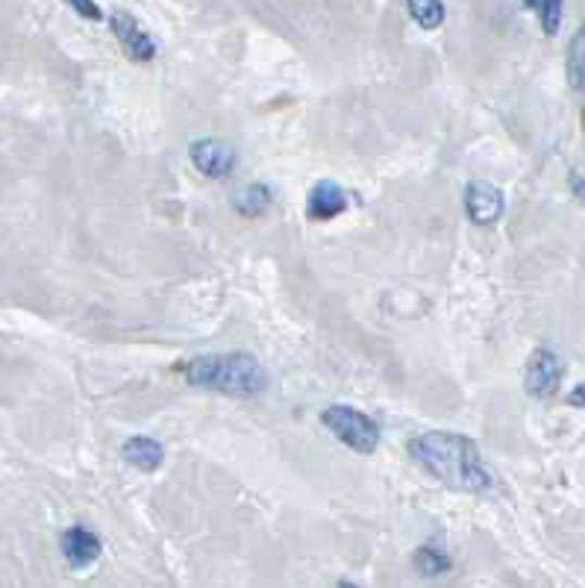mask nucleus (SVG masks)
Instances as JSON below:
<instances>
[{"label": "nucleus", "instance_id": "nucleus-18", "mask_svg": "<svg viewBox=\"0 0 585 588\" xmlns=\"http://www.w3.org/2000/svg\"><path fill=\"white\" fill-rule=\"evenodd\" d=\"M568 404L576 406V409H585V383L571 388V395H568Z\"/></svg>", "mask_w": 585, "mask_h": 588}, {"label": "nucleus", "instance_id": "nucleus-14", "mask_svg": "<svg viewBox=\"0 0 585 588\" xmlns=\"http://www.w3.org/2000/svg\"><path fill=\"white\" fill-rule=\"evenodd\" d=\"M415 568L421 571L424 577H438V574H447L450 571V557L438 550L435 545H424L415 553Z\"/></svg>", "mask_w": 585, "mask_h": 588}, {"label": "nucleus", "instance_id": "nucleus-12", "mask_svg": "<svg viewBox=\"0 0 585 588\" xmlns=\"http://www.w3.org/2000/svg\"><path fill=\"white\" fill-rule=\"evenodd\" d=\"M565 72L571 89L576 92H585V21L574 30L571 41H568L565 53Z\"/></svg>", "mask_w": 585, "mask_h": 588}, {"label": "nucleus", "instance_id": "nucleus-11", "mask_svg": "<svg viewBox=\"0 0 585 588\" xmlns=\"http://www.w3.org/2000/svg\"><path fill=\"white\" fill-rule=\"evenodd\" d=\"M274 203V192L268 183H247L239 192L232 194V209L244 218H256L263 215Z\"/></svg>", "mask_w": 585, "mask_h": 588}, {"label": "nucleus", "instance_id": "nucleus-17", "mask_svg": "<svg viewBox=\"0 0 585 588\" xmlns=\"http://www.w3.org/2000/svg\"><path fill=\"white\" fill-rule=\"evenodd\" d=\"M568 180H571V189H574V194L580 197V201H585V177L580 171H571L568 174Z\"/></svg>", "mask_w": 585, "mask_h": 588}, {"label": "nucleus", "instance_id": "nucleus-9", "mask_svg": "<svg viewBox=\"0 0 585 588\" xmlns=\"http://www.w3.org/2000/svg\"><path fill=\"white\" fill-rule=\"evenodd\" d=\"M101 538L86 527H72L62 533V553L72 562L74 568H86L101 557Z\"/></svg>", "mask_w": 585, "mask_h": 588}, {"label": "nucleus", "instance_id": "nucleus-16", "mask_svg": "<svg viewBox=\"0 0 585 588\" xmlns=\"http://www.w3.org/2000/svg\"><path fill=\"white\" fill-rule=\"evenodd\" d=\"M72 10L77 12V15H82V18H89V21H101L103 18L101 7H94V3H89V0H72Z\"/></svg>", "mask_w": 585, "mask_h": 588}, {"label": "nucleus", "instance_id": "nucleus-15", "mask_svg": "<svg viewBox=\"0 0 585 588\" xmlns=\"http://www.w3.org/2000/svg\"><path fill=\"white\" fill-rule=\"evenodd\" d=\"M526 10H533L538 15V24L547 36H556L559 24H562V3L559 0H530Z\"/></svg>", "mask_w": 585, "mask_h": 588}, {"label": "nucleus", "instance_id": "nucleus-3", "mask_svg": "<svg viewBox=\"0 0 585 588\" xmlns=\"http://www.w3.org/2000/svg\"><path fill=\"white\" fill-rule=\"evenodd\" d=\"M321 421L342 445H347L356 453H373L380 445V424L354 406H327L321 412Z\"/></svg>", "mask_w": 585, "mask_h": 588}, {"label": "nucleus", "instance_id": "nucleus-5", "mask_svg": "<svg viewBox=\"0 0 585 588\" xmlns=\"http://www.w3.org/2000/svg\"><path fill=\"white\" fill-rule=\"evenodd\" d=\"M110 27L115 33V39L122 44V51L127 53V60L132 62H151L156 56V41L139 21L127 15V12H112Z\"/></svg>", "mask_w": 585, "mask_h": 588}, {"label": "nucleus", "instance_id": "nucleus-19", "mask_svg": "<svg viewBox=\"0 0 585 588\" xmlns=\"http://www.w3.org/2000/svg\"><path fill=\"white\" fill-rule=\"evenodd\" d=\"M339 588H359L356 583H339Z\"/></svg>", "mask_w": 585, "mask_h": 588}, {"label": "nucleus", "instance_id": "nucleus-6", "mask_svg": "<svg viewBox=\"0 0 585 588\" xmlns=\"http://www.w3.org/2000/svg\"><path fill=\"white\" fill-rule=\"evenodd\" d=\"M189 156H192V165L206 177L213 180H221V177H230L232 168H236V148L227 144L224 139H198L189 148Z\"/></svg>", "mask_w": 585, "mask_h": 588}, {"label": "nucleus", "instance_id": "nucleus-1", "mask_svg": "<svg viewBox=\"0 0 585 588\" xmlns=\"http://www.w3.org/2000/svg\"><path fill=\"white\" fill-rule=\"evenodd\" d=\"M409 457L424 468L430 477L444 483L454 491L465 495H483L495 486L492 471L485 465L483 453L476 447L474 438L462 436V433H424L409 442Z\"/></svg>", "mask_w": 585, "mask_h": 588}, {"label": "nucleus", "instance_id": "nucleus-4", "mask_svg": "<svg viewBox=\"0 0 585 588\" xmlns=\"http://www.w3.org/2000/svg\"><path fill=\"white\" fill-rule=\"evenodd\" d=\"M562 376H565V362L559 359V354L550 347H535L524 371L526 395L538 397V400L554 397L562 386Z\"/></svg>", "mask_w": 585, "mask_h": 588}, {"label": "nucleus", "instance_id": "nucleus-7", "mask_svg": "<svg viewBox=\"0 0 585 588\" xmlns=\"http://www.w3.org/2000/svg\"><path fill=\"white\" fill-rule=\"evenodd\" d=\"M506 209L504 192L495 183H485V180H471L465 189V213L480 227L500 221V215Z\"/></svg>", "mask_w": 585, "mask_h": 588}, {"label": "nucleus", "instance_id": "nucleus-13", "mask_svg": "<svg viewBox=\"0 0 585 588\" xmlns=\"http://www.w3.org/2000/svg\"><path fill=\"white\" fill-rule=\"evenodd\" d=\"M406 12L412 15L415 24H421L424 30H435V27H442L444 24V3H435V0H409L406 3Z\"/></svg>", "mask_w": 585, "mask_h": 588}, {"label": "nucleus", "instance_id": "nucleus-10", "mask_svg": "<svg viewBox=\"0 0 585 588\" xmlns=\"http://www.w3.org/2000/svg\"><path fill=\"white\" fill-rule=\"evenodd\" d=\"M122 457L124 462H130L132 468H139V471H156V468L165 462V447L156 442V438L148 436H132L124 442L122 447Z\"/></svg>", "mask_w": 585, "mask_h": 588}, {"label": "nucleus", "instance_id": "nucleus-8", "mask_svg": "<svg viewBox=\"0 0 585 588\" xmlns=\"http://www.w3.org/2000/svg\"><path fill=\"white\" fill-rule=\"evenodd\" d=\"M306 213L313 221H333L347 213V192L335 180H318L306 197Z\"/></svg>", "mask_w": 585, "mask_h": 588}, {"label": "nucleus", "instance_id": "nucleus-2", "mask_svg": "<svg viewBox=\"0 0 585 588\" xmlns=\"http://www.w3.org/2000/svg\"><path fill=\"white\" fill-rule=\"evenodd\" d=\"M174 368L186 376L189 386L213 388V392H221V395L253 397L268 386V374H265L263 362L247 350L192 356L186 362H177Z\"/></svg>", "mask_w": 585, "mask_h": 588}]
</instances>
